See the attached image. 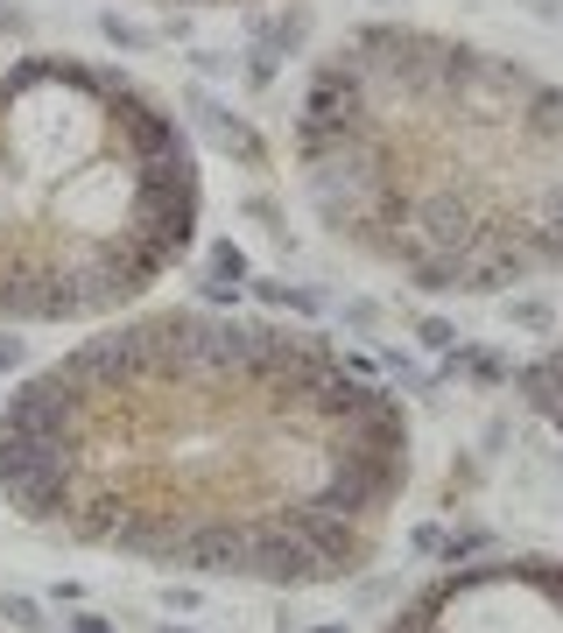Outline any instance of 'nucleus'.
I'll use <instances>...</instances> for the list:
<instances>
[{
	"label": "nucleus",
	"instance_id": "nucleus-15",
	"mask_svg": "<svg viewBox=\"0 0 563 633\" xmlns=\"http://www.w3.org/2000/svg\"><path fill=\"white\" fill-rule=\"evenodd\" d=\"M155 8H240V0H155Z\"/></svg>",
	"mask_w": 563,
	"mask_h": 633
},
{
	"label": "nucleus",
	"instance_id": "nucleus-17",
	"mask_svg": "<svg viewBox=\"0 0 563 633\" xmlns=\"http://www.w3.org/2000/svg\"><path fill=\"white\" fill-rule=\"evenodd\" d=\"M162 633H198V626H162Z\"/></svg>",
	"mask_w": 563,
	"mask_h": 633
},
{
	"label": "nucleus",
	"instance_id": "nucleus-13",
	"mask_svg": "<svg viewBox=\"0 0 563 633\" xmlns=\"http://www.w3.org/2000/svg\"><path fill=\"white\" fill-rule=\"evenodd\" d=\"M458 338V331L451 324H437V316H429V324H423V345H437V352H443V345H451Z\"/></svg>",
	"mask_w": 563,
	"mask_h": 633
},
{
	"label": "nucleus",
	"instance_id": "nucleus-16",
	"mask_svg": "<svg viewBox=\"0 0 563 633\" xmlns=\"http://www.w3.org/2000/svg\"><path fill=\"white\" fill-rule=\"evenodd\" d=\"M303 633H352L346 620H317V626H303Z\"/></svg>",
	"mask_w": 563,
	"mask_h": 633
},
{
	"label": "nucleus",
	"instance_id": "nucleus-8",
	"mask_svg": "<svg viewBox=\"0 0 563 633\" xmlns=\"http://www.w3.org/2000/svg\"><path fill=\"white\" fill-rule=\"evenodd\" d=\"M486 549H493V535H486V528H465V535H443L437 563H472V556H486Z\"/></svg>",
	"mask_w": 563,
	"mask_h": 633
},
{
	"label": "nucleus",
	"instance_id": "nucleus-6",
	"mask_svg": "<svg viewBox=\"0 0 563 633\" xmlns=\"http://www.w3.org/2000/svg\"><path fill=\"white\" fill-rule=\"evenodd\" d=\"M0 626L8 633H50V606L28 592H0Z\"/></svg>",
	"mask_w": 563,
	"mask_h": 633
},
{
	"label": "nucleus",
	"instance_id": "nucleus-2",
	"mask_svg": "<svg viewBox=\"0 0 563 633\" xmlns=\"http://www.w3.org/2000/svg\"><path fill=\"white\" fill-rule=\"evenodd\" d=\"M324 233L429 296L563 275V85L429 28H352L303 92Z\"/></svg>",
	"mask_w": 563,
	"mask_h": 633
},
{
	"label": "nucleus",
	"instance_id": "nucleus-9",
	"mask_svg": "<svg viewBox=\"0 0 563 633\" xmlns=\"http://www.w3.org/2000/svg\"><path fill=\"white\" fill-rule=\"evenodd\" d=\"M204 598H198V584H162V612H176V620H190Z\"/></svg>",
	"mask_w": 563,
	"mask_h": 633
},
{
	"label": "nucleus",
	"instance_id": "nucleus-7",
	"mask_svg": "<svg viewBox=\"0 0 563 633\" xmlns=\"http://www.w3.org/2000/svg\"><path fill=\"white\" fill-rule=\"evenodd\" d=\"M240 282H247V261H240L233 247H212V282H204V289L233 303V289H240Z\"/></svg>",
	"mask_w": 563,
	"mask_h": 633
},
{
	"label": "nucleus",
	"instance_id": "nucleus-11",
	"mask_svg": "<svg viewBox=\"0 0 563 633\" xmlns=\"http://www.w3.org/2000/svg\"><path fill=\"white\" fill-rule=\"evenodd\" d=\"M409 549H416V556H437V549H443V528H437V521L409 528Z\"/></svg>",
	"mask_w": 563,
	"mask_h": 633
},
{
	"label": "nucleus",
	"instance_id": "nucleus-1",
	"mask_svg": "<svg viewBox=\"0 0 563 633\" xmlns=\"http://www.w3.org/2000/svg\"><path fill=\"white\" fill-rule=\"evenodd\" d=\"M416 472L409 409L317 331L148 310L0 409V500L155 570L275 592L360 578Z\"/></svg>",
	"mask_w": 563,
	"mask_h": 633
},
{
	"label": "nucleus",
	"instance_id": "nucleus-4",
	"mask_svg": "<svg viewBox=\"0 0 563 633\" xmlns=\"http://www.w3.org/2000/svg\"><path fill=\"white\" fill-rule=\"evenodd\" d=\"M380 633H563V556L443 563Z\"/></svg>",
	"mask_w": 563,
	"mask_h": 633
},
{
	"label": "nucleus",
	"instance_id": "nucleus-10",
	"mask_svg": "<svg viewBox=\"0 0 563 633\" xmlns=\"http://www.w3.org/2000/svg\"><path fill=\"white\" fill-rule=\"evenodd\" d=\"M64 633H121V620H107V612H92V606H78L64 620Z\"/></svg>",
	"mask_w": 563,
	"mask_h": 633
},
{
	"label": "nucleus",
	"instance_id": "nucleus-5",
	"mask_svg": "<svg viewBox=\"0 0 563 633\" xmlns=\"http://www.w3.org/2000/svg\"><path fill=\"white\" fill-rule=\"evenodd\" d=\"M514 381H522L528 409H536V415H550L556 430H563V345H550V352H536L522 373H514Z\"/></svg>",
	"mask_w": 563,
	"mask_h": 633
},
{
	"label": "nucleus",
	"instance_id": "nucleus-14",
	"mask_svg": "<svg viewBox=\"0 0 563 633\" xmlns=\"http://www.w3.org/2000/svg\"><path fill=\"white\" fill-rule=\"evenodd\" d=\"M22 367V338H0V373H14Z\"/></svg>",
	"mask_w": 563,
	"mask_h": 633
},
{
	"label": "nucleus",
	"instance_id": "nucleus-3",
	"mask_svg": "<svg viewBox=\"0 0 563 633\" xmlns=\"http://www.w3.org/2000/svg\"><path fill=\"white\" fill-rule=\"evenodd\" d=\"M198 247V156L170 105L71 50L0 57V324L141 303Z\"/></svg>",
	"mask_w": 563,
	"mask_h": 633
},
{
	"label": "nucleus",
	"instance_id": "nucleus-12",
	"mask_svg": "<svg viewBox=\"0 0 563 633\" xmlns=\"http://www.w3.org/2000/svg\"><path fill=\"white\" fill-rule=\"evenodd\" d=\"M508 316H514V324H550V310H542V303H508Z\"/></svg>",
	"mask_w": 563,
	"mask_h": 633
}]
</instances>
